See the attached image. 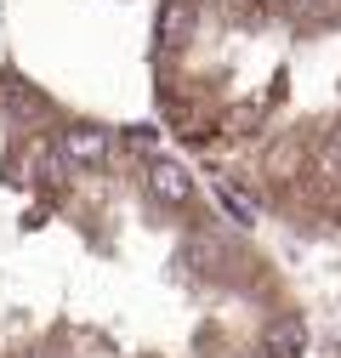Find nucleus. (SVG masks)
<instances>
[{
	"label": "nucleus",
	"instance_id": "nucleus-1",
	"mask_svg": "<svg viewBox=\"0 0 341 358\" xmlns=\"http://www.w3.org/2000/svg\"><path fill=\"white\" fill-rule=\"evenodd\" d=\"M148 125L63 114L0 69V358H182L97 296L143 234L199 199L154 188Z\"/></svg>",
	"mask_w": 341,
	"mask_h": 358
},
{
	"label": "nucleus",
	"instance_id": "nucleus-2",
	"mask_svg": "<svg viewBox=\"0 0 341 358\" xmlns=\"http://www.w3.org/2000/svg\"><path fill=\"white\" fill-rule=\"evenodd\" d=\"M335 159H341V125H335Z\"/></svg>",
	"mask_w": 341,
	"mask_h": 358
}]
</instances>
